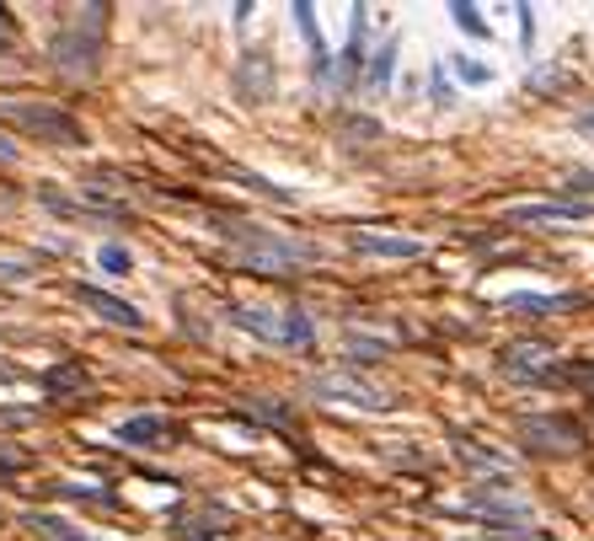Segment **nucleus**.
<instances>
[{"label": "nucleus", "instance_id": "nucleus-1", "mask_svg": "<svg viewBox=\"0 0 594 541\" xmlns=\"http://www.w3.org/2000/svg\"><path fill=\"white\" fill-rule=\"evenodd\" d=\"M214 231L236 247V263L247 273H263V279H284V273L317 263V247L300 242V236H284V231H268V225H252V220H225L214 214Z\"/></svg>", "mask_w": 594, "mask_h": 541}, {"label": "nucleus", "instance_id": "nucleus-2", "mask_svg": "<svg viewBox=\"0 0 594 541\" xmlns=\"http://www.w3.org/2000/svg\"><path fill=\"white\" fill-rule=\"evenodd\" d=\"M102 38H108V5H86V11H75L65 27L54 33L49 60H54L60 75L86 81V75H97V65H102Z\"/></svg>", "mask_w": 594, "mask_h": 541}, {"label": "nucleus", "instance_id": "nucleus-3", "mask_svg": "<svg viewBox=\"0 0 594 541\" xmlns=\"http://www.w3.org/2000/svg\"><path fill=\"white\" fill-rule=\"evenodd\" d=\"M0 124H11L16 135L38 139V145H86V124L65 113L60 102H0Z\"/></svg>", "mask_w": 594, "mask_h": 541}, {"label": "nucleus", "instance_id": "nucleus-4", "mask_svg": "<svg viewBox=\"0 0 594 541\" xmlns=\"http://www.w3.org/2000/svg\"><path fill=\"white\" fill-rule=\"evenodd\" d=\"M515 440L530 456H579L590 445V434L573 413H525V418H515Z\"/></svg>", "mask_w": 594, "mask_h": 541}, {"label": "nucleus", "instance_id": "nucleus-5", "mask_svg": "<svg viewBox=\"0 0 594 541\" xmlns=\"http://www.w3.org/2000/svg\"><path fill=\"white\" fill-rule=\"evenodd\" d=\"M231 328L252 333V339L273 343V348H311L317 343V322L306 311H263V306H231Z\"/></svg>", "mask_w": 594, "mask_h": 541}, {"label": "nucleus", "instance_id": "nucleus-6", "mask_svg": "<svg viewBox=\"0 0 594 541\" xmlns=\"http://www.w3.org/2000/svg\"><path fill=\"white\" fill-rule=\"evenodd\" d=\"M306 392H311L317 403H343V407H359V413H386V407H392V392L375 386V381L359 376V370H322V376H311Z\"/></svg>", "mask_w": 594, "mask_h": 541}, {"label": "nucleus", "instance_id": "nucleus-7", "mask_svg": "<svg viewBox=\"0 0 594 541\" xmlns=\"http://www.w3.org/2000/svg\"><path fill=\"white\" fill-rule=\"evenodd\" d=\"M498 376L515 381V386H546V381L557 376V354H552V343H535V339L504 343V354H498Z\"/></svg>", "mask_w": 594, "mask_h": 541}, {"label": "nucleus", "instance_id": "nucleus-8", "mask_svg": "<svg viewBox=\"0 0 594 541\" xmlns=\"http://www.w3.org/2000/svg\"><path fill=\"white\" fill-rule=\"evenodd\" d=\"M466 515H482L487 526H525L530 504L509 488V482H482V488H466Z\"/></svg>", "mask_w": 594, "mask_h": 541}, {"label": "nucleus", "instance_id": "nucleus-9", "mask_svg": "<svg viewBox=\"0 0 594 541\" xmlns=\"http://www.w3.org/2000/svg\"><path fill=\"white\" fill-rule=\"evenodd\" d=\"M97 322H108V328H124V333H139L145 328V317H139V306H129L124 295H113V290H102V284H75L70 290Z\"/></svg>", "mask_w": 594, "mask_h": 541}, {"label": "nucleus", "instance_id": "nucleus-10", "mask_svg": "<svg viewBox=\"0 0 594 541\" xmlns=\"http://www.w3.org/2000/svg\"><path fill=\"white\" fill-rule=\"evenodd\" d=\"M38 204L54 209V214H65V220H129L124 204L102 199V194H81V199H70V194H60V188H38Z\"/></svg>", "mask_w": 594, "mask_h": 541}, {"label": "nucleus", "instance_id": "nucleus-11", "mask_svg": "<svg viewBox=\"0 0 594 541\" xmlns=\"http://www.w3.org/2000/svg\"><path fill=\"white\" fill-rule=\"evenodd\" d=\"M113 440L129 445V451H172L177 429H172L161 413H134V418H124V423L113 429Z\"/></svg>", "mask_w": 594, "mask_h": 541}, {"label": "nucleus", "instance_id": "nucleus-12", "mask_svg": "<svg viewBox=\"0 0 594 541\" xmlns=\"http://www.w3.org/2000/svg\"><path fill=\"white\" fill-rule=\"evenodd\" d=\"M348 247H354L359 258H386V263H412V258H423V242H418V236H392V231H354Z\"/></svg>", "mask_w": 594, "mask_h": 541}, {"label": "nucleus", "instance_id": "nucleus-13", "mask_svg": "<svg viewBox=\"0 0 594 541\" xmlns=\"http://www.w3.org/2000/svg\"><path fill=\"white\" fill-rule=\"evenodd\" d=\"M364 44H370V5H354V22H348V44H343V60H337V86H359V70L370 65Z\"/></svg>", "mask_w": 594, "mask_h": 541}, {"label": "nucleus", "instance_id": "nucleus-14", "mask_svg": "<svg viewBox=\"0 0 594 541\" xmlns=\"http://www.w3.org/2000/svg\"><path fill=\"white\" fill-rule=\"evenodd\" d=\"M509 317H562V311H579L584 306V295L579 290H568V295H535V290H515V295H504L498 300Z\"/></svg>", "mask_w": 594, "mask_h": 541}, {"label": "nucleus", "instance_id": "nucleus-15", "mask_svg": "<svg viewBox=\"0 0 594 541\" xmlns=\"http://www.w3.org/2000/svg\"><path fill=\"white\" fill-rule=\"evenodd\" d=\"M594 204H579V199H546V204H515L509 209V225H552V220H590Z\"/></svg>", "mask_w": 594, "mask_h": 541}, {"label": "nucleus", "instance_id": "nucleus-16", "mask_svg": "<svg viewBox=\"0 0 594 541\" xmlns=\"http://www.w3.org/2000/svg\"><path fill=\"white\" fill-rule=\"evenodd\" d=\"M456 462H461L466 472L487 477V482H504V477H509V462H504V456L482 451V440H466V434H456Z\"/></svg>", "mask_w": 594, "mask_h": 541}, {"label": "nucleus", "instance_id": "nucleus-17", "mask_svg": "<svg viewBox=\"0 0 594 541\" xmlns=\"http://www.w3.org/2000/svg\"><path fill=\"white\" fill-rule=\"evenodd\" d=\"M236 91H242L247 102H268V97H273V65H268L263 54H247V60H242Z\"/></svg>", "mask_w": 594, "mask_h": 541}, {"label": "nucleus", "instance_id": "nucleus-18", "mask_svg": "<svg viewBox=\"0 0 594 541\" xmlns=\"http://www.w3.org/2000/svg\"><path fill=\"white\" fill-rule=\"evenodd\" d=\"M295 27H300V38H306V49H311V70H317V75H322V81H327V75H332L327 44H322V27H317V11H311V5H306V0H300V5H295Z\"/></svg>", "mask_w": 594, "mask_h": 541}, {"label": "nucleus", "instance_id": "nucleus-19", "mask_svg": "<svg viewBox=\"0 0 594 541\" xmlns=\"http://www.w3.org/2000/svg\"><path fill=\"white\" fill-rule=\"evenodd\" d=\"M38 381H44V392H54V397H65V392H86V386H91V376H86L81 359H60V365H49Z\"/></svg>", "mask_w": 594, "mask_h": 541}, {"label": "nucleus", "instance_id": "nucleus-20", "mask_svg": "<svg viewBox=\"0 0 594 541\" xmlns=\"http://www.w3.org/2000/svg\"><path fill=\"white\" fill-rule=\"evenodd\" d=\"M396 54H401V38H386V44L370 54V65H364V91H386V86H392Z\"/></svg>", "mask_w": 594, "mask_h": 541}, {"label": "nucleus", "instance_id": "nucleus-21", "mask_svg": "<svg viewBox=\"0 0 594 541\" xmlns=\"http://www.w3.org/2000/svg\"><path fill=\"white\" fill-rule=\"evenodd\" d=\"M27 531H38L44 541H91L81 526H70V520H60V515H44V509L27 515Z\"/></svg>", "mask_w": 594, "mask_h": 541}, {"label": "nucleus", "instance_id": "nucleus-22", "mask_svg": "<svg viewBox=\"0 0 594 541\" xmlns=\"http://www.w3.org/2000/svg\"><path fill=\"white\" fill-rule=\"evenodd\" d=\"M60 499H81V504H97V509H119V493L108 488H91V482H54Z\"/></svg>", "mask_w": 594, "mask_h": 541}, {"label": "nucleus", "instance_id": "nucleus-23", "mask_svg": "<svg viewBox=\"0 0 594 541\" xmlns=\"http://www.w3.org/2000/svg\"><path fill=\"white\" fill-rule=\"evenodd\" d=\"M231 183H242V188H252L258 199L295 204V194H289V188H279V183H268V177H258V172H247V167H231Z\"/></svg>", "mask_w": 594, "mask_h": 541}, {"label": "nucleus", "instance_id": "nucleus-24", "mask_svg": "<svg viewBox=\"0 0 594 541\" xmlns=\"http://www.w3.org/2000/svg\"><path fill=\"white\" fill-rule=\"evenodd\" d=\"M97 269H102V273H129L134 269L129 247H119V242H102V247H97Z\"/></svg>", "mask_w": 594, "mask_h": 541}, {"label": "nucleus", "instance_id": "nucleus-25", "mask_svg": "<svg viewBox=\"0 0 594 541\" xmlns=\"http://www.w3.org/2000/svg\"><path fill=\"white\" fill-rule=\"evenodd\" d=\"M247 418H263V423H279V429H289V407H279L273 397H252V407H242Z\"/></svg>", "mask_w": 594, "mask_h": 541}, {"label": "nucleus", "instance_id": "nucleus-26", "mask_svg": "<svg viewBox=\"0 0 594 541\" xmlns=\"http://www.w3.org/2000/svg\"><path fill=\"white\" fill-rule=\"evenodd\" d=\"M450 16H456V27H461V33H471V38H487V22H482V11H477V5L456 0V5H450Z\"/></svg>", "mask_w": 594, "mask_h": 541}, {"label": "nucleus", "instance_id": "nucleus-27", "mask_svg": "<svg viewBox=\"0 0 594 541\" xmlns=\"http://www.w3.org/2000/svg\"><path fill=\"white\" fill-rule=\"evenodd\" d=\"M348 354L364 359V365H370V359H386V339H359V333H354V339H348Z\"/></svg>", "mask_w": 594, "mask_h": 541}, {"label": "nucleus", "instance_id": "nucleus-28", "mask_svg": "<svg viewBox=\"0 0 594 541\" xmlns=\"http://www.w3.org/2000/svg\"><path fill=\"white\" fill-rule=\"evenodd\" d=\"M562 199H579V204H594V172H579L562 183Z\"/></svg>", "mask_w": 594, "mask_h": 541}, {"label": "nucleus", "instance_id": "nucleus-29", "mask_svg": "<svg viewBox=\"0 0 594 541\" xmlns=\"http://www.w3.org/2000/svg\"><path fill=\"white\" fill-rule=\"evenodd\" d=\"M456 75H461L466 86H487V81H493V65H477V60H456Z\"/></svg>", "mask_w": 594, "mask_h": 541}, {"label": "nucleus", "instance_id": "nucleus-30", "mask_svg": "<svg viewBox=\"0 0 594 541\" xmlns=\"http://www.w3.org/2000/svg\"><path fill=\"white\" fill-rule=\"evenodd\" d=\"M343 135H354V139H381V124H375V119H343Z\"/></svg>", "mask_w": 594, "mask_h": 541}, {"label": "nucleus", "instance_id": "nucleus-31", "mask_svg": "<svg viewBox=\"0 0 594 541\" xmlns=\"http://www.w3.org/2000/svg\"><path fill=\"white\" fill-rule=\"evenodd\" d=\"M16 472H27V456L11 451V445H0V477H16Z\"/></svg>", "mask_w": 594, "mask_h": 541}, {"label": "nucleus", "instance_id": "nucleus-32", "mask_svg": "<svg viewBox=\"0 0 594 541\" xmlns=\"http://www.w3.org/2000/svg\"><path fill=\"white\" fill-rule=\"evenodd\" d=\"M562 81H568V75H562L557 65H552V70H535V75H530V91H552V86H562Z\"/></svg>", "mask_w": 594, "mask_h": 541}, {"label": "nucleus", "instance_id": "nucleus-33", "mask_svg": "<svg viewBox=\"0 0 594 541\" xmlns=\"http://www.w3.org/2000/svg\"><path fill=\"white\" fill-rule=\"evenodd\" d=\"M33 273V258H0V279H27Z\"/></svg>", "mask_w": 594, "mask_h": 541}, {"label": "nucleus", "instance_id": "nucleus-34", "mask_svg": "<svg viewBox=\"0 0 594 541\" xmlns=\"http://www.w3.org/2000/svg\"><path fill=\"white\" fill-rule=\"evenodd\" d=\"M16 156H22V150H16V139L0 135V167H16Z\"/></svg>", "mask_w": 594, "mask_h": 541}, {"label": "nucleus", "instance_id": "nucleus-35", "mask_svg": "<svg viewBox=\"0 0 594 541\" xmlns=\"http://www.w3.org/2000/svg\"><path fill=\"white\" fill-rule=\"evenodd\" d=\"M520 38H535V11H530V5H520Z\"/></svg>", "mask_w": 594, "mask_h": 541}, {"label": "nucleus", "instance_id": "nucleus-36", "mask_svg": "<svg viewBox=\"0 0 594 541\" xmlns=\"http://www.w3.org/2000/svg\"><path fill=\"white\" fill-rule=\"evenodd\" d=\"M573 130H579V135H590V139H594V108H590V113H579V119H573Z\"/></svg>", "mask_w": 594, "mask_h": 541}, {"label": "nucleus", "instance_id": "nucleus-37", "mask_svg": "<svg viewBox=\"0 0 594 541\" xmlns=\"http://www.w3.org/2000/svg\"><path fill=\"white\" fill-rule=\"evenodd\" d=\"M5 38H11V16L0 11V49H5Z\"/></svg>", "mask_w": 594, "mask_h": 541}, {"label": "nucleus", "instance_id": "nucleus-38", "mask_svg": "<svg viewBox=\"0 0 594 541\" xmlns=\"http://www.w3.org/2000/svg\"><path fill=\"white\" fill-rule=\"evenodd\" d=\"M11 381H16V370H11V365H0V386H11Z\"/></svg>", "mask_w": 594, "mask_h": 541}]
</instances>
